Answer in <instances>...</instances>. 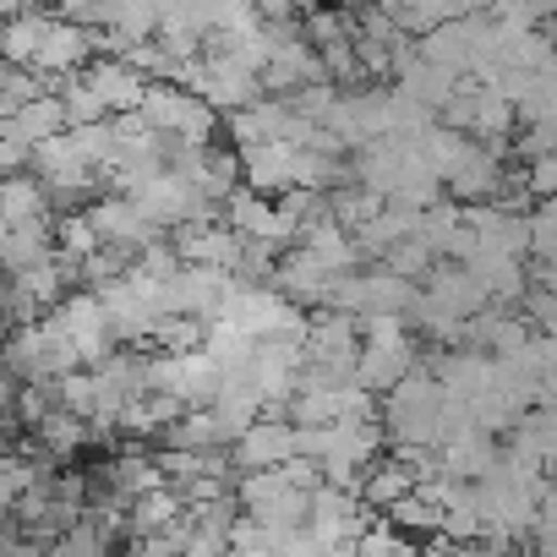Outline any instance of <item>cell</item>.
Returning <instances> with one entry per match:
<instances>
[{"instance_id":"1","label":"cell","mask_w":557,"mask_h":557,"mask_svg":"<svg viewBox=\"0 0 557 557\" xmlns=\"http://www.w3.org/2000/svg\"><path fill=\"white\" fill-rule=\"evenodd\" d=\"M290 459H296V426H290V421H273V416L251 421V426L235 437V448H230V465H240L246 475L285 470Z\"/></svg>"},{"instance_id":"3","label":"cell","mask_w":557,"mask_h":557,"mask_svg":"<svg viewBox=\"0 0 557 557\" xmlns=\"http://www.w3.org/2000/svg\"><path fill=\"white\" fill-rule=\"evenodd\" d=\"M94 426L88 421H77L72 410H50L39 426H34V437H39V448L50 454V459H72L77 448H83V437H88Z\"/></svg>"},{"instance_id":"4","label":"cell","mask_w":557,"mask_h":557,"mask_svg":"<svg viewBox=\"0 0 557 557\" xmlns=\"http://www.w3.org/2000/svg\"><path fill=\"white\" fill-rule=\"evenodd\" d=\"M7 72H12V66H7V61H0V83H7Z\"/></svg>"},{"instance_id":"2","label":"cell","mask_w":557,"mask_h":557,"mask_svg":"<svg viewBox=\"0 0 557 557\" xmlns=\"http://www.w3.org/2000/svg\"><path fill=\"white\" fill-rule=\"evenodd\" d=\"M0 219H7V224H45V219H50V197H45V186L28 181V175L0 181Z\"/></svg>"}]
</instances>
